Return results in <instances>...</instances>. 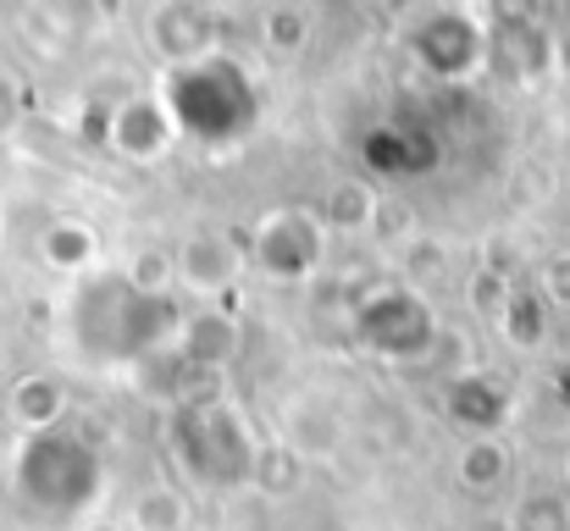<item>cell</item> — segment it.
Returning <instances> with one entry per match:
<instances>
[{"label": "cell", "instance_id": "5b68a950", "mask_svg": "<svg viewBox=\"0 0 570 531\" xmlns=\"http://www.w3.org/2000/svg\"><path fill=\"white\" fill-rule=\"evenodd\" d=\"M244 255H249V266H261L272 283H299V277H311L316 260H322V227H316V216H305V210H277V216L261 222V233H255V244H249Z\"/></svg>", "mask_w": 570, "mask_h": 531}, {"label": "cell", "instance_id": "9a60e30c", "mask_svg": "<svg viewBox=\"0 0 570 531\" xmlns=\"http://www.w3.org/2000/svg\"><path fill=\"white\" fill-rule=\"evenodd\" d=\"M139 521L145 531H178L184 527V499H173V493H145V504H139Z\"/></svg>", "mask_w": 570, "mask_h": 531}, {"label": "cell", "instance_id": "277c9868", "mask_svg": "<svg viewBox=\"0 0 570 531\" xmlns=\"http://www.w3.org/2000/svg\"><path fill=\"white\" fill-rule=\"evenodd\" d=\"M355 338L372 354L393 360V365H415L438 344V316H432V305L415 288L382 283L355 305Z\"/></svg>", "mask_w": 570, "mask_h": 531}, {"label": "cell", "instance_id": "8fae6325", "mask_svg": "<svg viewBox=\"0 0 570 531\" xmlns=\"http://www.w3.org/2000/svg\"><path fill=\"white\" fill-rule=\"evenodd\" d=\"M499 327H504V338L515 344V350H543L549 344V305H543V294H532V288H510L504 294V305H499Z\"/></svg>", "mask_w": 570, "mask_h": 531}, {"label": "cell", "instance_id": "ba28073f", "mask_svg": "<svg viewBox=\"0 0 570 531\" xmlns=\"http://www.w3.org/2000/svg\"><path fill=\"white\" fill-rule=\"evenodd\" d=\"M6 404H11V415H17L22 432H50V426L67 421V382L50 376V371H28V376L11 382Z\"/></svg>", "mask_w": 570, "mask_h": 531}, {"label": "cell", "instance_id": "9c48e42d", "mask_svg": "<svg viewBox=\"0 0 570 531\" xmlns=\"http://www.w3.org/2000/svg\"><path fill=\"white\" fill-rule=\"evenodd\" d=\"M283 426H288V454H299V460H327L344 443V415L327 410L322 399H294Z\"/></svg>", "mask_w": 570, "mask_h": 531}, {"label": "cell", "instance_id": "52a82bcc", "mask_svg": "<svg viewBox=\"0 0 570 531\" xmlns=\"http://www.w3.org/2000/svg\"><path fill=\"white\" fill-rule=\"evenodd\" d=\"M244 266H249V255H244L238 244L216 238V233H199V238H189V244L178 249V277H184L189 288H199V294L233 288V283L244 277Z\"/></svg>", "mask_w": 570, "mask_h": 531}, {"label": "cell", "instance_id": "5bb4252c", "mask_svg": "<svg viewBox=\"0 0 570 531\" xmlns=\"http://www.w3.org/2000/svg\"><path fill=\"white\" fill-rule=\"evenodd\" d=\"M510 531H570V499L560 493H527L521 504H515V515L504 521Z\"/></svg>", "mask_w": 570, "mask_h": 531}, {"label": "cell", "instance_id": "6da1fadb", "mask_svg": "<svg viewBox=\"0 0 570 531\" xmlns=\"http://www.w3.org/2000/svg\"><path fill=\"white\" fill-rule=\"evenodd\" d=\"M178 305L161 288L134 283V272H106L72 288L67 305V338L83 365L117 371V365H145L150 354L178 344Z\"/></svg>", "mask_w": 570, "mask_h": 531}, {"label": "cell", "instance_id": "7a4b0ae2", "mask_svg": "<svg viewBox=\"0 0 570 531\" xmlns=\"http://www.w3.org/2000/svg\"><path fill=\"white\" fill-rule=\"evenodd\" d=\"M6 476H11L17 504L33 521H50V527L78 521L106 493V460H100V449L83 432H72L67 421L50 426V432H28L17 443Z\"/></svg>", "mask_w": 570, "mask_h": 531}, {"label": "cell", "instance_id": "8992f818", "mask_svg": "<svg viewBox=\"0 0 570 531\" xmlns=\"http://www.w3.org/2000/svg\"><path fill=\"white\" fill-rule=\"evenodd\" d=\"M443 404H449V415L460 426H471L476 437H493L510 421V410H515V387L504 376H493V371H465V376L449 382Z\"/></svg>", "mask_w": 570, "mask_h": 531}, {"label": "cell", "instance_id": "2e32d148", "mask_svg": "<svg viewBox=\"0 0 570 531\" xmlns=\"http://www.w3.org/2000/svg\"><path fill=\"white\" fill-rule=\"evenodd\" d=\"M11 117H17V89H11V83L0 78V134L11 128Z\"/></svg>", "mask_w": 570, "mask_h": 531}, {"label": "cell", "instance_id": "4fadbf2b", "mask_svg": "<svg viewBox=\"0 0 570 531\" xmlns=\"http://www.w3.org/2000/svg\"><path fill=\"white\" fill-rule=\"evenodd\" d=\"M39 249H45V260H50L56 272H83L89 255H95V233H89L83 222H56Z\"/></svg>", "mask_w": 570, "mask_h": 531}, {"label": "cell", "instance_id": "7c38bea8", "mask_svg": "<svg viewBox=\"0 0 570 531\" xmlns=\"http://www.w3.org/2000/svg\"><path fill=\"white\" fill-rule=\"evenodd\" d=\"M460 482L471 493H499L510 482V449L499 437H471L460 454Z\"/></svg>", "mask_w": 570, "mask_h": 531}, {"label": "cell", "instance_id": "3957f363", "mask_svg": "<svg viewBox=\"0 0 570 531\" xmlns=\"http://www.w3.org/2000/svg\"><path fill=\"white\" fill-rule=\"evenodd\" d=\"M173 454L199 488H244L261 465V449L227 399H194L173 415Z\"/></svg>", "mask_w": 570, "mask_h": 531}, {"label": "cell", "instance_id": "30bf717a", "mask_svg": "<svg viewBox=\"0 0 570 531\" xmlns=\"http://www.w3.org/2000/svg\"><path fill=\"white\" fill-rule=\"evenodd\" d=\"M178 350L189 354L194 371H216V365H227L233 350H238V327L227 322V316H194L178 327Z\"/></svg>", "mask_w": 570, "mask_h": 531}]
</instances>
